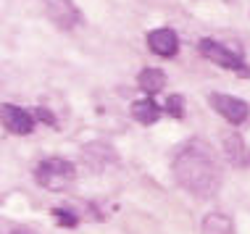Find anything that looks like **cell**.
<instances>
[{
	"instance_id": "277c9868",
	"label": "cell",
	"mask_w": 250,
	"mask_h": 234,
	"mask_svg": "<svg viewBox=\"0 0 250 234\" xmlns=\"http://www.w3.org/2000/svg\"><path fill=\"white\" fill-rule=\"evenodd\" d=\"M0 124H3L11 135H19V137L32 135V132H35V116H32L29 111L13 105V103L0 105Z\"/></svg>"
},
{
	"instance_id": "5b68a950",
	"label": "cell",
	"mask_w": 250,
	"mask_h": 234,
	"mask_svg": "<svg viewBox=\"0 0 250 234\" xmlns=\"http://www.w3.org/2000/svg\"><path fill=\"white\" fill-rule=\"evenodd\" d=\"M211 105L227 118L229 124H234V126L245 124L248 118H250V105L245 103V100H240V98L219 95V92H216V95H211Z\"/></svg>"
},
{
	"instance_id": "9c48e42d",
	"label": "cell",
	"mask_w": 250,
	"mask_h": 234,
	"mask_svg": "<svg viewBox=\"0 0 250 234\" xmlns=\"http://www.w3.org/2000/svg\"><path fill=\"white\" fill-rule=\"evenodd\" d=\"M50 16H53V21L58 26H63V29H71V26L79 21V11L71 0H53Z\"/></svg>"
},
{
	"instance_id": "ba28073f",
	"label": "cell",
	"mask_w": 250,
	"mask_h": 234,
	"mask_svg": "<svg viewBox=\"0 0 250 234\" xmlns=\"http://www.w3.org/2000/svg\"><path fill=\"white\" fill-rule=\"evenodd\" d=\"M82 158H84V163L90 166L92 171H103L111 163H116V153H113V148H111V145H105V142L84 145V148H82Z\"/></svg>"
},
{
	"instance_id": "5bb4252c",
	"label": "cell",
	"mask_w": 250,
	"mask_h": 234,
	"mask_svg": "<svg viewBox=\"0 0 250 234\" xmlns=\"http://www.w3.org/2000/svg\"><path fill=\"white\" fill-rule=\"evenodd\" d=\"M166 111L171 113V116L182 118V116H185V98H182V95H171L166 100Z\"/></svg>"
},
{
	"instance_id": "4fadbf2b",
	"label": "cell",
	"mask_w": 250,
	"mask_h": 234,
	"mask_svg": "<svg viewBox=\"0 0 250 234\" xmlns=\"http://www.w3.org/2000/svg\"><path fill=\"white\" fill-rule=\"evenodd\" d=\"M53 216H56V221H58L61 226H77V224H79L77 213L69 211V208H56V211H53Z\"/></svg>"
},
{
	"instance_id": "2e32d148",
	"label": "cell",
	"mask_w": 250,
	"mask_h": 234,
	"mask_svg": "<svg viewBox=\"0 0 250 234\" xmlns=\"http://www.w3.org/2000/svg\"><path fill=\"white\" fill-rule=\"evenodd\" d=\"M11 234H35V232H29V229H13Z\"/></svg>"
},
{
	"instance_id": "30bf717a",
	"label": "cell",
	"mask_w": 250,
	"mask_h": 234,
	"mask_svg": "<svg viewBox=\"0 0 250 234\" xmlns=\"http://www.w3.org/2000/svg\"><path fill=\"white\" fill-rule=\"evenodd\" d=\"M132 118H134V121H140V124H145V126L155 124V121L161 118L158 103H155V100H150V98L134 100V103H132Z\"/></svg>"
},
{
	"instance_id": "7c38bea8",
	"label": "cell",
	"mask_w": 250,
	"mask_h": 234,
	"mask_svg": "<svg viewBox=\"0 0 250 234\" xmlns=\"http://www.w3.org/2000/svg\"><path fill=\"white\" fill-rule=\"evenodd\" d=\"M200 234H237V232H234V224L227 213H208L203 218Z\"/></svg>"
},
{
	"instance_id": "7a4b0ae2",
	"label": "cell",
	"mask_w": 250,
	"mask_h": 234,
	"mask_svg": "<svg viewBox=\"0 0 250 234\" xmlns=\"http://www.w3.org/2000/svg\"><path fill=\"white\" fill-rule=\"evenodd\" d=\"M35 179H37L40 187L58 192V190H66V187L77 179V169H74V163L66 158H45L37 163Z\"/></svg>"
},
{
	"instance_id": "9a60e30c",
	"label": "cell",
	"mask_w": 250,
	"mask_h": 234,
	"mask_svg": "<svg viewBox=\"0 0 250 234\" xmlns=\"http://www.w3.org/2000/svg\"><path fill=\"white\" fill-rule=\"evenodd\" d=\"M35 118H40L42 124H48V126H56V116L48 111V108H35V113H32Z\"/></svg>"
},
{
	"instance_id": "3957f363",
	"label": "cell",
	"mask_w": 250,
	"mask_h": 234,
	"mask_svg": "<svg viewBox=\"0 0 250 234\" xmlns=\"http://www.w3.org/2000/svg\"><path fill=\"white\" fill-rule=\"evenodd\" d=\"M198 48H200V53H203V56H206L211 63H219L221 69H229V71H242V74L250 77V66L242 61L240 53L229 50L227 45H221V42H216V39L206 37V39H200Z\"/></svg>"
},
{
	"instance_id": "6da1fadb",
	"label": "cell",
	"mask_w": 250,
	"mask_h": 234,
	"mask_svg": "<svg viewBox=\"0 0 250 234\" xmlns=\"http://www.w3.org/2000/svg\"><path fill=\"white\" fill-rule=\"evenodd\" d=\"M174 179L195 197H213L221 187V169L216 153L203 139H190L174 158Z\"/></svg>"
},
{
	"instance_id": "8fae6325",
	"label": "cell",
	"mask_w": 250,
	"mask_h": 234,
	"mask_svg": "<svg viewBox=\"0 0 250 234\" xmlns=\"http://www.w3.org/2000/svg\"><path fill=\"white\" fill-rule=\"evenodd\" d=\"M137 84H140V90H143V92H147V95H155V92H161V90L166 87V74H164L161 69L147 66V69L140 71Z\"/></svg>"
},
{
	"instance_id": "8992f818",
	"label": "cell",
	"mask_w": 250,
	"mask_h": 234,
	"mask_svg": "<svg viewBox=\"0 0 250 234\" xmlns=\"http://www.w3.org/2000/svg\"><path fill=\"white\" fill-rule=\"evenodd\" d=\"M147 48H150L155 56L171 58V56H177V50H179V37L171 26H161V29H153L150 35H147Z\"/></svg>"
},
{
	"instance_id": "52a82bcc",
	"label": "cell",
	"mask_w": 250,
	"mask_h": 234,
	"mask_svg": "<svg viewBox=\"0 0 250 234\" xmlns=\"http://www.w3.org/2000/svg\"><path fill=\"white\" fill-rule=\"evenodd\" d=\"M221 145H224L227 160L234 166V169H248V166H250V148H248V142L237 135V132H229V135H224Z\"/></svg>"
}]
</instances>
